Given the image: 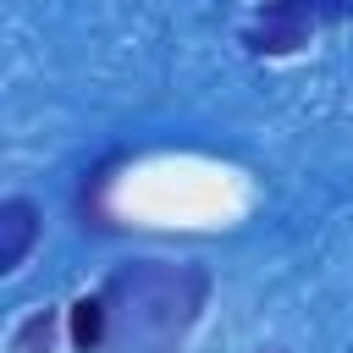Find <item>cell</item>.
Returning a JSON list of instances; mask_svg holds the SVG:
<instances>
[{"label": "cell", "mask_w": 353, "mask_h": 353, "mask_svg": "<svg viewBox=\"0 0 353 353\" xmlns=\"http://www.w3.org/2000/svg\"><path fill=\"white\" fill-rule=\"evenodd\" d=\"M210 303L199 259H127L99 281L105 353H176Z\"/></svg>", "instance_id": "cell-1"}, {"label": "cell", "mask_w": 353, "mask_h": 353, "mask_svg": "<svg viewBox=\"0 0 353 353\" xmlns=\"http://www.w3.org/2000/svg\"><path fill=\"white\" fill-rule=\"evenodd\" d=\"M342 22H353V0H259L243 28V50L259 61H287L314 33Z\"/></svg>", "instance_id": "cell-2"}, {"label": "cell", "mask_w": 353, "mask_h": 353, "mask_svg": "<svg viewBox=\"0 0 353 353\" xmlns=\"http://www.w3.org/2000/svg\"><path fill=\"white\" fill-rule=\"evenodd\" d=\"M39 237H44V210H39L28 193L0 199V270H6V276L28 265V254H33Z\"/></svg>", "instance_id": "cell-3"}, {"label": "cell", "mask_w": 353, "mask_h": 353, "mask_svg": "<svg viewBox=\"0 0 353 353\" xmlns=\"http://www.w3.org/2000/svg\"><path fill=\"white\" fill-rule=\"evenodd\" d=\"M66 342H72V353H105V309H99V292H83L66 309Z\"/></svg>", "instance_id": "cell-4"}, {"label": "cell", "mask_w": 353, "mask_h": 353, "mask_svg": "<svg viewBox=\"0 0 353 353\" xmlns=\"http://www.w3.org/2000/svg\"><path fill=\"white\" fill-rule=\"evenodd\" d=\"M61 331H66V309H33V314L17 325L11 353H55Z\"/></svg>", "instance_id": "cell-5"}]
</instances>
